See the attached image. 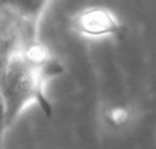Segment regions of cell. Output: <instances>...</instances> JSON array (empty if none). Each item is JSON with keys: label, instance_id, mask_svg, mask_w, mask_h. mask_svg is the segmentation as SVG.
Wrapping results in <instances>:
<instances>
[{"label": "cell", "instance_id": "obj_1", "mask_svg": "<svg viewBox=\"0 0 156 149\" xmlns=\"http://www.w3.org/2000/svg\"><path fill=\"white\" fill-rule=\"evenodd\" d=\"M43 71L37 60L26 54H11L0 77V92L7 109V126L22 109L40 96Z\"/></svg>", "mask_w": 156, "mask_h": 149}, {"label": "cell", "instance_id": "obj_2", "mask_svg": "<svg viewBox=\"0 0 156 149\" xmlns=\"http://www.w3.org/2000/svg\"><path fill=\"white\" fill-rule=\"evenodd\" d=\"M78 27L88 34H104L115 29V21L107 11L89 10L77 19Z\"/></svg>", "mask_w": 156, "mask_h": 149}, {"label": "cell", "instance_id": "obj_3", "mask_svg": "<svg viewBox=\"0 0 156 149\" xmlns=\"http://www.w3.org/2000/svg\"><path fill=\"white\" fill-rule=\"evenodd\" d=\"M48 0H10L7 4L8 10L15 12L18 16L26 19H36L43 11L44 5Z\"/></svg>", "mask_w": 156, "mask_h": 149}, {"label": "cell", "instance_id": "obj_4", "mask_svg": "<svg viewBox=\"0 0 156 149\" xmlns=\"http://www.w3.org/2000/svg\"><path fill=\"white\" fill-rule=\"evenodd\" d=\"M4 127H7V109H5V103L3 95L0 92V133L4 130Z\"/></svg>", "mask_w": 156, "mask_h": 149}]
</instances>
